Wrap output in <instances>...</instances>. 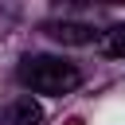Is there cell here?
<instances>
[{
	"label": "cell",
	"mask_w": 125,
	"mask_h": 125,
	"mask_svg": "<svg viewBox=\"0 0 125 125\" xmlns=\"http://www.w3.org/2000/svg\"><path fill=\"white\" fill-rule=\"evenodd\" d=\"M55 43H66V47H86V43H94V27L90 23H78V20H59V23H47L43 27Z\"/></svg>",
	"instance_id": "2"
},
{
	"label": "cell",
	"mask_w": 125,
	"mask_h": 125,
	"mask_svg": "<svg viewBox=\"0 0 125 125\" xmlns=\"http://www.w3.org/2000/svg\"><path fill=\"white\" fill-rule=\"evenodd\" d=\"M39 121H43V109H39V102H31V98L8 102V109H4V117H0V125H39Z\"/></svg>",
	"instance_id": "3"
},
{
	"label": "cell",
	"mask_w": 125,
	"mask_h": 125,
	"mask_svg": "<svg viewBox=\"0 0 125 125\" xmlns=\"http://www.w3.org/2000/svg\"><path fill=\"white\" fill-rule=\"evenodd\" d=\"M16 78H20L31 94H51V98H59V94L78 90L82 70H78L74 62H66V59H55V55H23L20 66H16Z\"/></svg>",
	"instance_id": "1"
},
{
	"label": "cell",
	"mask_w": 125,
	"mask_h": 125,
	"mask_svg": "<svg viewBox=\"0 0 125 125\" xmlns=\"http://www.w3.org/2000/svg\"><path fill=\"white\" fill-rule=\"evenodd\" d=\"M102 55L105 59H125V23H113L102 31Z\"/></svg>",
	"instance_id": "4"
}]
</instances>
